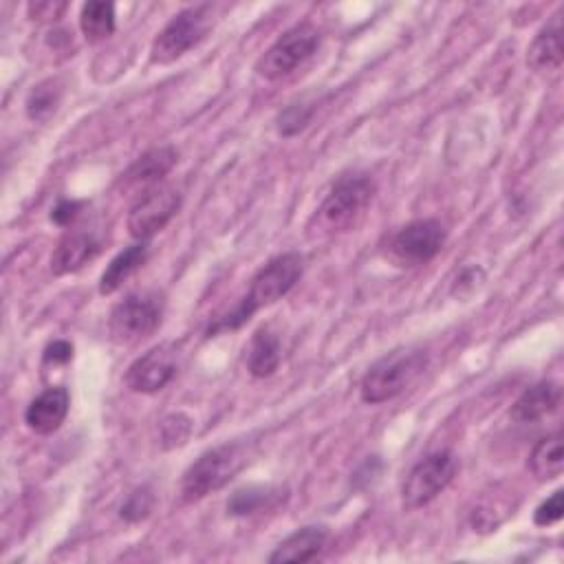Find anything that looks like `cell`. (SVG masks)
<instances>
[{"label": "cell", "instance_id": "6da1fadb", "mask_svg": "<svg viewBox=\"0 0 564 564\" xmlns=\"http://www.w3.org/2000/svg\"><path fill=\"white\" fill-rule=\"evenodd\" d=\"M304 273V256L297 251H286L275 258H271L267 264H262L256 275L251 278L247 295L223 317H218L209 328L205 330V337H214L223 330H236L242 324L251 319V315L264 306H271L273 302L282 300L295 282Z\"/></svg>", "mask_w": 564, "mask_h": 564}, {"label": "cell", "instance_id": "7a4b0ae2", "mask_svg": "<svg viewBox=\"0 0 564 564\" xmlns=\"http://www.w3.org/2000/svg\"><path fill=\"white\" fill-rule=\"evenodd\" d=\"M427 368L423 348H397L377 359L361 379L359 394L364 403L379 405L408 390Z\"/></svg>", "mask_w": 564, "mask_h": 564}, {"label": "cell", "instance_id": "3957f363", "mask_svg": "<svg viewBox=\"0 0 564 564\" xmlns=\"http://www.w3.org/2000/svg\"><path fill=\"white\" fill-rule=\"evenodd\" d=\"M249 447L242 441H231L203 452L181 478V496L187 502L200 500L223 489L247 465Z\"/></svg>", "mask_w": 564, "mask_h": 564}, {"label": "cell", "instance_id": "277c9868", "mask_svg": "<svg viewBox=\"0 0 564 564\" xmlns=\"http://www.w3.org/2000/svg\"><path fill=\"white\" fill-rule=\"evenodd\" d=\"M375 189V181L368 174L339 176L315 214L317 227L328 234L355 229L359 220L366 216Z\"/></svg>", "mask_w": 564, "mask_h": 564}, {"label": "cell", "instance_id": "5b68a950", "mask_svg": "<svg viewBox=\"0 0 564 564\" xmlns=\"http://www.w3.org/2000/svg\"><path fill=\"white\" fill-rule=\"evenodd\" d=\"M212 4H194L172 15V20L159 31L150 46V62L165 66L183 57L187 51L196 48L212 31Z\"/></svg>", "mask_w": 564, "mask_h": 564}, {"label": "cell", "instance_id": "8992f818", "mask_svg": "<svg viewBox=\"0 0 564 564\" xmlns=\"http://www.w3.org/2000/svg\"><path fill=\"white\" fill-rule=\"evenodd\" d=\"M163 317V297L154 291L130 293L110 311L108 330L115 344H137L152 335Z\"/></svg>", "mask_w": 564, "mask_h": 564}, {"label": "cell", "instance_id": "52a82bcc", "mask_svg": "<svg viewBox=\"0 0 564 564\" xmlns=\"http://www.w3.org/2000/svg\"><path fill=\"white\" fill-rule=\"evenodd\" d=\"M319 31L311 22L286 29L256 62V73L264 79H282L302 66L319 46Z\"/></svg>", "mask_w": 564, "mask_h": 564}, {"label": "cell", "instance_id": "ba28073f", "mask_svg": "<svg viewBox=\"0 0 564 564\" xmlns=\"http://www.w3.org/2000/svg\"><path fill=\"white\" fill-rule=\"evenodd\" d=\"M458 458L449 449H438L423 456L408 471L401 487V502L405 509H421L430 505L456 476Z\"/></svg>", "mask_w": 564, "mask_h": 564}, {"label": "cell", "instance_id": "9c48e42d", "mask_svg": "<svg viewBox=\"0 0 564 564\" xmlns=\"http://www.w3.org/2000/svg\"><path fill=\"white\" fill-rule=\"evenodd\" d=\"M181 194L170 185H154L143 189L137 200L130 205L126 227L128 234L137 240H150L159 234L178 212Z\"/></svg>", "mask_w": 564, "mask_h": 564}, {"label": "cell", "instance_id": "30bf717a", "mask_svg": "<svg viewBox=\"0 0 564 564\" xmlns=\"http://www.w3.org/2000/svg\"><path fill=\"white\" fill-rule=\"evenodd\" d=\"M447 231L436 218H419L403 225L390 240V253L401 267H416L432 260L445 245Z\"/></svg>", "mask_w": 564, "mask_h": 564}, {"label": "cell", "instance_id": "8fae6325", "mask_svg": "<svg viewBox=\"0 0 564 564\" xmlns=\"http://www.w3.org/2000/svg\"><path fill=\"white\" fill-rule=\"evenodd\" d=\"M174 375H176V348L172 344H159L128 366L126 386L132 392L154 394L163 390Z\"/></svg>", "mask_w": 564, "mask_h": 564}, {"label": "cell", "instance_id": "7c38bea8", "mask_svg": "<svg viewBox=\"0 0 564 564\" xmlns=\"http://www.w3.org/2000/svg\"><path fill=\"white\" fill-rule=\"evenodd\" d=\"M101 236L93 229H70L62 236L51 253V271L55 275H66L79 271L101 251Z\"/></svg>", "mask_w": 564, "mask_h": 564}, {"label": "cell", "instance_id": "4fadbf2b", "mask_svg": "<svg viewBox=\"0 0 564 564\" xmlns=\"http://www.w3.org/2000/svg\"><path fill=\"white\" fill-rule=\"evenodd\" d=\"M70 397L64 386H51L42 390L24 410V423L31 432L46 436L59 430L68 414Z\"/></svg>", "mask_w": 564, "mask_h": 564}, {"label": "cell", "instance_id": "5bb4252c", "mask_svg": "<svg viewBox=\"0 0 564 564\" xmlns=\"http://www.w3.org/2000/svg\"><path fill=\"white\" fill-rule=\"evenodd\" d=\"M178 161V152L172 145H161L143 152L123 174L121 185L126 189H150L159 185V181L174 167Z\"/></svg>", "mask_w": 564, "mask_h": 564}, {"label": "cell", "instance_id": "9a60e30c", "mask_svg": "<svg viewBox=\"0 0 564 564\" xmlns=\"http://www.w3.org/2000/svg\"><path fill=\"white\" fill-rule=\"evenodd\" d=\"M328 540V529L322 524H308L291 535H286L275 551L269 555L271 564H282V562H311L315 560L322 549L326 546Z\"/></svg>", "mask_w": 564, "mask_h": 564}, {"label": "cell", "instance_id": "2e32d148", "mask_svg": "<svg viewBox=\"0 0 564 564\" xmlns=\"http://www.w3.org/2000/svg\"><path fill=\"white\" fill-rule=\"evenodd\" d=\"M562 401V388L555 381H538L527 388L511 405V419L518 423H538L553 414Z\"/></svg>", "mask_w": 564, "mask_h": 564}, {"label": "cell", "instance_id": "e0dca14e", "mask_svg": "<svg viewBox=\"0 0 564 564\" xmlns=\"http://www.w3.org/2000/svg\"><path fill=\"white\" fill-rule=\"evenodd\" d=\"M564 59L562 44V13L557 11L533 37L527 51V64L533 70H557Z\"/></svg>", "mask_w": 564, "mask_h": 564}, {"label": "cell", "instance_id": "ac0fdd59", "mask_svg": "<svg viewBox=\"0 0 564 564\" xmlns=\"http://www.w3.org/2000/svg\"><path fill=\"white\" fill-rule=\"evenodd\" d=\"M148 256H150L148 240H139V242L126 247L123 251H119L108 262V267L104 269V273L99 278V293L101 295L115 293L132 273H137L145 264Z\"/></svg>", "mask_w": 564, "mask_h": 564}, {"label": "cell", "instance_id": "d6986e66", "mask_svg": "<svg viewBox=\"0 0 564 564\" xmlns=\"http://www.w3.org/2000/svg\"><path fill=\"white\" fill-rule=\"evenodd\" d=\"M282 361V341L280 337L262 326L253 333L249 350H247V370L256 379L271 377Z\"/></svg>", "mask_w": 564, "mask_h": 564}, {"label": "cell", "instance_id": "ffe728a7", "mask_svg": "<svg viewBox=\"0 0 564 564\" xmlns=\"http://www.w3.org/2000/svg\"><path fill=\"white\" fill-rule=\"evenodd\" d=\"M529 471L538 480H555L562 476L564 469V445H562V434L553 432L544 438H540L527 460Z\"/></svg>", "mask_w": 564, "mask_h": 564}, {"label": "cell", "instance_id": "44dd1931", "mask_svg": "<svg viewBox=\"0 0 564 564\" xmlns=\"http://www.w3.org/2000/svg\"><path fill=\"white\" fill-rule=\"evenodd\" d=\"M62 95H64V84L59 77L42 79L26 95V101H24L26 117L31 121H46L57 110Z\"/></svg>", "mask_w": 564, "mask_h": 564}, {"label": "cell", "instance_id": "7402d4cb", "mask_svg": "<svg viewBox=\"0 0 564 564\" xmlns=\"http://www.w3.org/2000/svg\"><path fill=\"white\" fill-rule=\"evenodd\" d=\"M79 29L88 42H101L115 31V4L104 0H93L82 7Z\"/></svg>", "mask_w": 564, "mask_h": 564}, {"label": "cell", "instance_id": "603a6c76", "mask_svg": "<svg viewBox=\"0 0 564 564\" xmlns=\"http://www.w3.org/2000/svg\"><path fill=\"white\" fill-rule=\"evenodd\" d=\"M275 489L273 487H262V485H249L242 489H236L231 498L227 500V511L231 516H249L256 513L264 507H269L275 500Z\"/></svg>", "mask_w": 564, "mask_h": 564}, {"label": "cell", "instance_id": "cb8c5ba5", "mask_svg": "<svg viewBox=\"0 0 564 564\" xmlns=\"http://www.w3.org/2000/svg\"><path fill=\"white\" fill-rule=\"evenodd\" d=\"M192 434V419L183 412H172L161 419L159 423V443L163 449L181 447L187 443Z\"/></svg>", "mask_w": 564, "mask_h": 564}, {"label": "cell", "instance_id": "d4e9b609", "mask_svg": "<svg viewBox=\"0 0 564 564\" xmlns=\"http://www.w3.org/2000/svg\"><path fill=\"white\" fill-rule=\"evenodd\" d=\"M315 106L313 104H291L286 106L278 119H275V130L280 137H295L300 134L313 119Z\"/></svg>", "mask_w": 564, "mask_h": 564}, {"label": "cell", "instance_id": "484cf974", "mask_svg": "<svg viewBox=\"0 0 564 564\" xmlns=\"http://www.w3.org/2000/svg\"><path fill=\"white\" fill-rule=\"evenodd\" d=\"M154 502H156V498H154V494H152V489L148 485L137 487L123 500V505L119 509V516L126 522H141V520H145L152 513Z\"/></svg>", "mask_w": 564, "mask_h": 564}, {"label": "cell", "instance_id": "4316f807", "mask_svg": "<svg viewBox=\"0 0 564 564\" xmlns=\"http://www.w3.org/2000/svg\"><path fill=\"white\" fill-rule=\"evenodd\" d=\"M562 498H564V494H562V489H557L544 502H540L538 509L533 511V522L538 527H549V524L557 522L562 518V511H564Z\"/></svg>", "mask_w": 564, "mask_h": 564}, {"label": "cell", "instance_id": "83f0119b", "mask_svg": "<svg viewBox=\"0 0 564 564\" xmlns=\"http://www.w3.org/2000/svg\"><path fill=\"white\" fill-rule=\"evenodd\" d=\"M485 282V271L480 267H467L463 269L454 284H452V295H458V297H469L471 293L478 291V286Z\"/></svg>", "mask_w": 564, "mask_h": 564}, {"label": "cell", "instance_id": "f1b7e54d", "mask_svg": "<svg viewBox=\"0 0 564 564\" xmlns=\"http://www.w3.org/2000/svg\"><path fill=\"white\" fill-rule=\"evenodd\" d=\"M26 11H29V18L35 22H57L66 11V2H55V0L29 2Z\"/></svg>", "mask_w": 564, "mask_h": 564}, {"label": "cell", "instance_id": "f546056e", "mask_svg": "<svg viewBox=\"0 0 564 564\" xmlns=\"http://www.w3.org/2000/svg\"><path fill=\"white\" fill-rule=\"evenodd\" d=\"M82 207H84V203H82V200H68V198H62V200H57V205L51 209V220H53L55 225L66 227V225H70V223L79 216Z\"/></svg>", "mask_w": 564, "mask_h": 564}, {"label": "cell", "instance_id": "4dcf8cb0", "mask_svg": "<svg viewBox=\"0 0 564 564\" xmlns=\"http://www.w3.org/2000/svg\"><path fill=\"white\" fill-rule=\"evenodd\" d=\"M73 359V346L64 339H55L44 348V364H68Z\"/></svg>", "mask_w": 564, "mask_h": 564}]
</instances>
